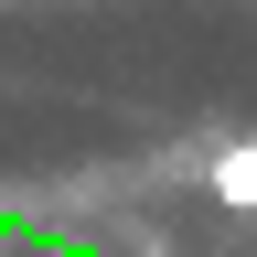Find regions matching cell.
Wrapping results in <instances>:
<instances>
[{"mask_svg": "<svg viewBox=\"0 0 257 257\" xmlns=\"http://www.w3.org/2000/svg\"><path fill=\"white\" fill-rule=\"evenodd\" d=\"M214 204H236V214H257V140H236V150H214Z\"/></svg>", "mask_w": 257, "mask_h": 257, "instance_id": "cell-1", "label": "cell"}]
</instances>
